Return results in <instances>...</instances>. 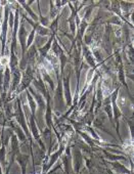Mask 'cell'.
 Here are the masks:
<instances>
[{
	"label": "cell",
	"instance_id": "obj_1",
	"mask_svg": "<svg viewBox=\"0 0 134 174\" xmlns=\"http://www.w3.org/2000/svg\"><path fill=\"white\" fill-rule=\"evenodd\" d=\"M63 149L62 148L61 150H58V153H56V154H54V155H53V156L51 157V158H52V159H51V161H50V163H49V165L47 166V169H48V168H50V167H51V165H52V164H53V163H54V161H55V160H56V159H58V157L59 155H61V154H62V152H63Z\"/></svg>",
	"mask_w": 134,
	"mask_h": 174
},
{
	"label": "cell",
	"instance_id": "obj_2",
	"mask_svg": "<svg viewBox=\"0 0 134 174\" xmlns=\"http://www.w3.org/2000/svg\"><path fill=\"white\" fill-rule=\"evenodd\" d=\"M0 174H1V168H0Z\"/></svg>",
	"mask_w": 134,
	"mask_h": 174
}]
</instances>
